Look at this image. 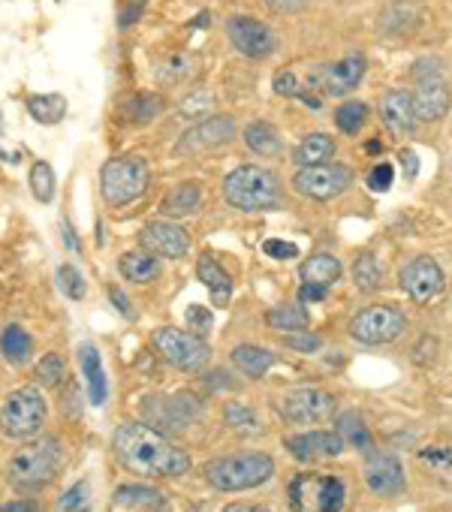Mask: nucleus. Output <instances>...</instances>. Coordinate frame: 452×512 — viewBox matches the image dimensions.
<instances>
[{"label": "nucleus", "instance_id": "nucleus-1", "mask_svg": "<svg viewBox=\"0 0 452 512\" xmlns=\"http://www.w3.org/2000/svg\"><path fill=\"white\" fill-rule=\"evenodd\" d=\"M112 449L121 467L148 479L184 476L190 470V455L148 422H124L112 437Z\"/></svg>", "mask_w": 452, "mask_h": 512}, {"label": "nucleus", "instance_id": "nucleus-2", "mask_svg": "<svg viewBox=\"0 0 452 512\" xmlns=\"http://www.w3.org/2000/svg\"><path fill=\"white\" fill-rule=\"evenodd\" d=\"M61 461H64V449H61V440L58 437H40V440H31L28 446H22L10 464H7V482L19 491H40L46 488L58 470H61Z\"/></svg>", "mask_w": 452, "mask_h": 512}, {"label": "nucleus", "instance_id": "nucleus-3", "mask_svg": "<svg viewBox=\"0 0 452 512\" xmlns=\"http://www.w3.org/2000/svg\"><path fill=\"white\" fill-rule=\"evenodd\" d=\"M223 196L239 211H275L284 202V190L275 172L263 166H236L223 181Z\"/></svg>", "mask_w": 452, "mask_h": 512}, {"label": "nucleus", "instance_id": "nucleus-4", "mask_svg": "<svg viewBox=\"0 0 452 512\" xmlns=\"http://www.w3.org/2000/svg\"><path fill=\"white\" fill-rule=\"evenodd\" d=\"M275 476V458L269 452L223 455L205 464V479L217 491H251Z\"/></svg>", "mask_w": 452, "mask_h": 512}, {"label": "nucleus", "instance_id": "nucleus-5", "mask_svg": "<svg viewBox=\"0 0 452 512\" xmlns=\"http://www.w3.org/2000/svg\"><path fill=\"white\" fill-rule=\"evenodd\" d=\"M148 178V163L142 157H112L100 169V196L109 208H124L145 193Z\"/></svg>", "mask_w": 452, "mask_h": 512}, {"label": "nucleus", "instance_id": "nucleus-6", "mask_svg": "<svg viewBox=\"0 0 452 512\" xmlns=\"http://www.w3.org/2000/svg\"><path fill=\"white\" fill-rule=\"evenodd\" d=\"M287 494L293 512H341L347 503V485L332 473H299Z\"/></svg>", "mask_w": 452, "mask_h": 512}, {"label": "nucleus", "instance_id": "nucleus-7", "mask_svg": "<svg viewBox=\"0 0 452 512\" xmlns=\"http://www.w3.org/2000/svg\"><path fill=\"white\" fill-rule=\"evenodd\" d=\"M46 425V398L37 386H22L7 395L0 410V428L13 440H31Z\"/></svg>", "mask_w": 452, "mask_h": 512}, {"label": "nucleus", "instance_id": "nucleus-8", "mask_svg": "<svg viewBox=\"0 0 452 512\" xmlns=\"http://www.w3.org/2000/svg\"><path fill=\"white\" fill-rule=\"evenodd\" d=\"M151 344H154L160 359H166L172 368L187 371V374L202 371L205 362L211 359V347L205 344V338H199L193 332H184V329H172V326L154 329Z\"/></svg>", "mask_w": 452, "mask_h": 512}, {"label": "nucleus", "instance_id": "nucleus-9", "mask_svg": "<svg viewBox=\"0 0 452 512\" xmlns=\"http://www.w3.org/2000/svg\"><path fill=\"white\" fill-rule=\"evenodd\" d=\"M404 329H407V317L395 305H368L350 320V335L368 347L392 344L404 335Z\"/></svg>", "mask_w": 452, "mask_h": 512}, {"label": "nucleus", "instance_id": "nucleus-10", "mask_svg": "<svg viewBox=\"0 0 452 512\" xmlns=\"http://www.w3.org/2000/svg\"><path fill=\"white\" fill-rule=\"evenodd\" d=\"M335 407H338L335 395L326 392V389H317V386L290 389L278 401L281 416L287 422H293V425H317V422H326V419H332Z\"/></svg>", "mask_w": 452, "mask_h": 512}, {"label": "nucleus", "instance_id": "nucleus-11", "mask_svg": "<svg viewBox=\"0 0 452 512\" xmlns=\"http://www.w3.org/2000/svg\"><path fill=\"white\" fill-rule=\"evenodd\" d=\"M350 184H353V172H350L344 163L302 166V169L293 175L296 193H302L305 199H314V202H329V199L341 196Z\"/></svg>", "mask_w": 452, "mask_h": 512}, {"label": "nucleus", "instance_id": "nucleus-12", "mask_svg": "<svg viewBox=\"0 0 452 512\" xmlns=\"http://www.w3.org/2000/svg\"><path fill=\"white\" fill-rule=\"evenodd\" d=\"M398 281H401V290L419 305L437 299L446 287L443 269L437 266V260H431V256H413V260L401 269Z\"/></svg>", "mask_w": 452, "mask_h": 512}, {"label": "nucleus", "instance_id": "nucleus-13", "mask_svg": "<svg viewBox=\"0 0 452 512\" xmlns=\"http://www.w3.org/2000/svg\"><path fill=\"white\" fill-rule=\"evenodd\" d=\"M236 121L230 115H211L199 124H193L190 130H184V136L178 139L175 151L178 154H202L211 148H220L226 142L236 139Z\"/></svg>", "mask_w": 452, "mask_h": 512}, {"label": "nucleus", "instance_id": "nucleus-14", "mask_svg": "<svg viewBox=\"0 0 452 512\" xmlns=\"http://www.w3.org/2000/svg\"><path fill=\"white\" fill-rule=\"evenodd\" d=\"M226 37H230V43L245 58H254V61H263L275 52V34L269 31V25L251 16H233L226 22Z\"/></svg>", "mask_w": 452, "mask_h": 512}, {"label": "nucleus", "instance_id": "nucleus-15", "mask_svg": "<svg viewBox=\"0 0 452 512\" xmlns=\"http://www.w3.org/2000/svg\"><path fill=\"white\" fill-rule=\"evenodd\" d=\"M284 449L296 458V461H326V458H338L347 443L338 431H302V434H290L284 437Z\"/></svg>", "mask_w": 452, "mask_h": 512}, {"label": "nucleus", "instance_id": "nucleus-16", "mask_svg": "<svg viewBox=\"0 0 452 512\" xmlns=\"http://www.w3.org/2000/svg\"><path fill=\"white\" fill-rule=\"evenodd\" d=\"M365 482L380 497H395L407 488L404 467L389 452H368L365 455Z\"/></svg>", "mask_w": 452, "mask_h": 512}, {"label": "nucleus", "instance_id": "nucleus-17", "mask_svg": "<svg viewBox=\"0 0 452 512\" xmlns=\"http://www.w3.org/2000/svg\"><path fill=\"white\" fill-rule=\"evenodd\" d=\"M139 241H142V247L148 253L163 256V260H178V256H184L187 247H190V235L178 223H172V220H154V223H148L142 229Z\"/></svg>", "mask_w": 452, "mask_h": 512}, {"label": "nucleus", "instance_id": "nucleus-18", "mask_svg": "<svg viewBox=\"0 0 452 512\" xmlns=\"http://www.w3.org/2000/svg\"><path fill=\"white\" fill-rule=\"evenodd\" d=\"M362 76H365V58L347 55V58L332 61L320 70V88L329 97H347L350 91H356Z\"/></svg>", "mask_w": 452, "mask_h": 512}, {"label": "nucleus", "instance_id": "nucleus-19", "mask_svg": "<svg viewBox=\"0 0 452 512\" xmlns=\"http://www.w3.org/2000/svg\"><path fill=\"white\" fill-rule=\"evenodd\" d=\"M413 109L419 121H440L449 112V88L437 73L419 79V88L413 94Z\"/></svg>", "mask_w": 452, "mask_h": 512}, {"label": "nucleus", "instance_id": "nucleus-20", "mask_svg": "<svg viewBox=\"0 0 452 512\" xmlns=\"http://www.w3.org/2000/svg\"><path fill=\"white\" fill-rule=\"evenodd\" d=\"M380 118L389 127V133H395V136H410L416 121H419L416 109H413V97L407 91H398V88L380 100Z\"/></svg>", "mask_w": 452, "mask_h": 512}, {"label": "nucleus", "instance_id": "nucleus-21", "mask_svg": "<svg viewBox=\"0 0 452 512\" xmlns=\"http://www.w3.org/2000/svg\"><path fill=\"white\" fill-rule=\"evenodd\" d=\"M157 401H160V410L145 404V419L148 422H154L163 431H181V428L190 425V416L196 413V398L178 395V398H157Z\"/></svg>", "mask_w": 452, "mask_h": 512}, {"label": "nucleus", "instance_id": "nucleus-22", "mask_svg": "<svg viewBox=\"0 0 452 512\" xmlns=\"http://www.w3.org/2000/svg\"><path fill=\"white\" fill-rule=\"evenodd\" d=\"M196 275H199V281L208 287V293H211V299H214V305L217 308H226L230 305V296H233V278H230V272H226L211 253H202L199 256V263H196Z\"/></svg>", "mask_w": 452, "mask_h": 512}, {"label": "nucleus", "instance_id": "nucleus-23", "mask_svg": "<svg viewBox=\"0 0 452 512\" xmlns=\"http://www.w3.org/2000/svg\"><path fill=\"white\" fill-rule=\"evenodd\" d=\"M79 362H82V371H85V383H88V401L94 407H103L106 395H109V383H106L103 362H100V350L94 344H82L79 347Z\"/></svg>", "mask_w": 452, "mask_h": 512}, {"label": "nucleus", "instance_id": "nucleus-24", "mask_svg": "<svg viewBox=\"0 0 452 512\" xmlns=\"http://www.w3.org/2000/svg\"><path fill=\"white\" fill-rule=\"evenodd\" d=\"M115 503L130 512H166V494L148 485H121L115 491Z\"/></svg>", "mask_w": 452, "mask_h": 512}, {"label": "nucleus", "instance_id": "nucleus-25", "mask_svg": "<svg viewBox=\"0 0 452 512\" xmlns=\"http://www.w3.org/2000/svg\"><path fill=\"white\" fill-rule=\"evenodd\" d=\"M335 151H338V145H335V139H332V136H326V133H311V136H305V139L296 145V151H293V163H296L299 169H302V166L332 163Z\"/></svg>", "mask_w": 452, "mask_h": 512}, {"label": "nucleus", "instance_id": "nucleus-26", "mask_svg": "<svg viewBox=\"0 0 452 512\" xmlns=\"http://www.w3.org/2000/svg\"><path fill=\"white\" fill-rule=\"evenodd\" d=\"M233 365H236V371H242L245 377L260 380V377H266V374L272 371V365H275V353H272V350H266V347L242 344V347H236V350H233Z\"/></svg>", "mask_w": 452, "mask_h": 512}, {"label": "nucleus", "instance_id": "nucleus-27", "mask_svg": "<svg viewBox=\"0 0 452 512\" xmlns=\"http://www.w3.org/2000/svg\"><path fill=\"white\" fill-rule=\"evenodd\" d=\"M341 272H344L341 260H338V256H332V253H314V256H308V260L302 263V269H299L305 284H320V287H332L341 278Z\"/></svg>", "mask_w": 452, "mask_h": 512}, {"label": "nucleus", "instance_id": "nucleus-28", "mask_svg": "<svg viewBox=\"0 0 452 512\" xmlns=\"http://www.w3.org/2000/svg\"><path fill=\"white\" fill-rule=\"evenodd\" d=\"M266 323L272 332L293 335V332H305L311 326V317H308V308L302 302H296V305H275L266 314Z\"/></svg>", "mask_w": 452, "mask_h": 512}, {"label": "nucleus", "instance_id": "nucleus-29", "mask_svg": "<svg viewBox=\"0 0 452 512\" xmlns=\"http://www.w3.org/2000/svg\"><path fill=\"white\" fill-rule=\"evenodd\" d=\"M199 205H202L199 184L196 181H184V184L172 187L169 196L163 199V214H169V217H187V214L199 211Z\"/></svg>", "mask_w": 452, "mask_h": 512}, {"label": "nucleus", "instance_id": "nucleus-30", "mask_svg": "<svg viewBox=\"0 0 452 512\" xmlns=\"http://www.w3.org/2000/svg\"><path fill=\"white\" fill-rule=\"evenodd\" d=\"M31 353H34L31 335H28L19 323L7 326L4 335H0V356H4L10 365H25V362L31 359Z\"/></svg>", "mask_w": 452, "mask_h": 512}, {"label": "nucleus", "instance_id": "nucleus-31", "mask_svg": "<svg viewBox=\"0 0 452 512\" xmlns=\"http://www.w3.org/2000/svg\"><path fill=\"white\" fill-rule=\"evenodd\" d=\"M118 269H121V275H124L127 281H133V284H148V281H154V278L160 275L157 256H151L148 250H145V253H139V250L124 253V256H121V263H118Z\"/></svg>", "mask_w": 452, "mask_h": 512}, {"label": "nucleus", "instance_id": "nucleus-32", "mask_svg": "<svg viewBox=\"0 0 452 512\" xmlns=\"http://www.w3.org/2000/svg\"><path fill=\"white\" fill-rule=\"evenodd\" d=\"M28 112L37 124H61L67 115V97L64 94H34L28 97Z\"/></svg>", "mask_w": 452, "mask_h": 512}, {"label": "nucleus", "instance_id": "nucleus-33", "mask_svg": "<svg viewBox=\"0 0 452 512\" xmlns=\"http://www.w3.org/2000/svg\"><path fill=\"white\" fill-rule=\"evenodd\" d=\"M242 139H245V145H248L254 154H260V157H275V154L281 151V136H278V130H275L269 121H254V124H248Z\"/></svg>", "mask_w": 452, "mask_h": 512}, {"label": "nucleus", "instance_id": "nucleus-34", "mask_svg": "<svg viewBox=\"0 0 452 512\" xmlns=\"http://www.w3.org/2000/svg\"><path fill=\"white\" fill-rule=\"evenodd\" d=\"M341 437H344V443H350V446H356L359 452H374V437H371V431H368V425L362 422V416H356V413H341L338 416V428H335Z\"/></svg>", "mask_w": 452, "mask_h": 512}, {"label": "nucleus", "instance_id": "nucleus-35", "mask_svg": "<svg viewBox=\"0 0 452 512\" xmlns=\"http://www.w3.org/2000/svg\"><path fill=\"white\" fill-rule=\"evenodd\" d=\"M353 284L362 293H377L383 287V269L377 266L374 253H362L359 260L353 263Z\"/></svg>", "mask_w": 452, "mask_h": 512}, {"label": "nucleus", "instance_id": "nucleus-36", "mask_svg": "<svg viewBox=\"0 0 452 512\" xmlns=\"http://www.w3.org/2000/svg\"><path fill=\"white\" fill-rule=\"evenodd\" d=\"M223 422L230 425L233 431H239V434H260V419H257V413L248 407V404H242V401H230L223 407Z\"/></svg>", "mask_w": 452, "mask_h": 512}, {"label": "nucleus", "instance_id": "nucleus-37", "mask_svg": "<svg viewBox=\"0 0 452 512\" xmlns=\"http://www.w3.org/2000/svg\"><path fill=\"white\" fill-rule=\"evenodd\" d=\"M365 121H368V106H365V103L350 100V103H341V106L335 109V124H338V130L347 133V136H356V133L365 127Z\"/></svg>", "mask_w": 452, "mask_h": 512}, {"label": "nucleus", "instance_id": "nucleus-38", "mask_svg": "<svg viewBox=\"0 0 452 512\" xmlns=\"http://www.w3.org/2000/svg\"><path fill=\"white\" fill-rule=\"evenodd\" d=\"M160 109H163V100L154 97V94H136V97H130L127 106H124V112H127V118H130L133 124H148Z\"/></svg>", "mask_w": 452, "mask_h": 512}, {"label": "nucleus", "instance_id": "nucleus-39", "mask_svg": "<svg viewBox=\"0 0 452 512\" xmlns=\"http://www.w3.org/2000/svg\"><path fill=\"white\" fill-rule=\"evenodd\" d=\"M58 512H91V485L79 479L58 497Z\"/></svg>", "mask_w": 452, "mask_h": 512}, {"label": "nucleus", "instance_id": "nucleus-40", "mask_svg": "<svg viewBox=\"0 0 452 512\" xmlns=\"http://www.w3.org/2000/svg\"><path fill=\"white\" fill-rule=\"evenodd\" d=\"M31 193L40 202H52L55 199V172L46 160H37L31 166Z\"/></svg>", "mask_w": 452, "mask_h": 512}, {"label": "nucleus", "instance_id": "nucleus-41", "mask_svg": "<svg viewBox=\"0 0 452 512\" xmlns=\"http://www.w3.org/2000/svg\"><path fill=\"white\" fill-rule=\"evenodd\" d=\"M419 464H425L437 476H449L452 479V449H446V446H425V449H419Z\"/></svg>", "mask_w": 452, "mask_h": 512}, {"label": "nucleus", "instance_id": "nucleus-42", "mask_svg": "<svg viewBox=\"0 0 452 512\" xmlns=\"http://www.w3.org/2000/svg\"><path fill=\"white\" fill-rule=\"evenodd\" d=\"M64 377H67V368H64V359H61L58 353H49V356L40 359V365H37V380H40V386L52 389V386H58Z\"/></svg>", "mask_w": 452, "mask_h": 512}, {"label": "nucleus", "instance_id": "nucleus-43", "mask_svg": "<svg viewBox=\"0 0 452 512\" xmlns=\"http://www.w3.org/2000/svg\"><path fill=\"white\" fill-rule=\"evenodd\" d=\"M58 284H61V290L67 293V299H76V302H79V299L85 296V278L79 275L76 266H67V263H64V266L58 269Z\"/></svg>", "mask_w": 452, "mask_h": 512}, {"label": "nucleus", "instance_id": "nucleus-44", "mask_svg": "<svg viewBox=\"0 0 452 512\" xmlns=\"http://www.w3.org/2000/svg\"><path fill=\"white\" fill-rule=\"evenodd\" d=\"M184 317H187V332H193V335H199V338L211 335L214 320H211V311H208V308H202V305H190Z\"/></svg>", "mask_w": 452, "mask_h": 512}, {"label": "nucleus", "instance_id": "nucleus-45", "mask_svg": "<svg viewBox=\"0 0 452 512\" xmlns=\"http://www.w3.org/2000/svg\"><path fill=\"white\" fill-rule=\"evenodd\" d=\"M284 344H287L290 350H296V353H317V350L323 347V338L305 329V332H293V335H287V338H284Z\"/></svg>", "mask_w": 452, "mask_h": 512}, {"label": "nucleus", "instance_id": "nucleus-46", "mask_svg": "<svg viewBox=\"0 0 452 512\" xmlns=\"http://www.w3.org/2000/svg\"><path fill=\"white\" fill-rule=\"evenodd\" d=\"M263 253L266 256H272V260H296L299 256V247L293 244V241H281V238H269L266 244H263Z\"/></svg>", "mask_w": 452, "mask_h": 512}, {"label": "nucleus", "instance_id": "nucleus-47", "mask_svg": "<svg viewBox=\"0 0 452 512\" xmlns=\"http://www.w3.org/2000/svg\"><path fill=\"white\" fill-rule=\"evenodd\" d=\"M392 178H395L392 166H389V163H377V166L368 172V187L377 190V193H386V190L392 187Z\"/></svg>", "mask_w": 452, "mask_h": 512}, {"label": "nucleus", "instance_id": "nucleus-48", "mask_svg": "<svg viewBox=\"0 0 452 512\" xmlns=\"http://www.w3.org/2000/svg\"><path fill=\"white\" fill-rule=\"evenodd\" d=\"M275 94H281V97H299V94H302L293 70H281V73L275 76Z\"/></svg>", "mask_w": 452, "mask_h": 512}, {"label": "nucleus", "instance_id": "nucleus-49", "mask_svg": "<svg viewBox=\"0 0 452 512\" xmlns=\"http://www.w3.org/2000/svg\"><path fill=\"white\" fill-rule=\"evenodd\" d=\"M329 296V287H320V284H305L299 287V302L302 305H314V302H323Z\"/></svg>", "mask_w": 452, "mask_h": 512}, {"label": "nucleus", "instance_id": "nucleus-50", "mask_svg": "<svg viewBox=\"0 0 452 512\" xmlns=\"http://www.w3.org/2000/svg\"><path fill=\"white\" fill-rule=\"evenodd\" d=\"M139 16H142V4H139V0H133V4H127V7L121 10L118 28H130L133 22H139Z\"/></svg>", "mask_w": 452, "mask_h": 512}, {"label": "nucleus", "instance_id": "nucleus-51", "mask_svg": "<svg viewBox=\"0 0 452 512\" xmlns=\"http://www.w3.org/2000/svg\"><path fill=\"white\" fill-rule=\"evenodd\" d=\"M0 512H43V506L37 500H13L0 506Z\"/></svg>", "mask_w": 452, "mask_h": 512}, {"label": "nucleus", "instance_id": "nucleus-52", "mask_svg": "<svg viewBox=\"0 0 452 512\" xmlns=\"http://www.w3.org/2000/svg\"><path fill=\"white\" fill-rule=\"evenodd\" d=\"M398 160H401V169L407 172V178H416V172H419V160H416V154H413L410 148H401Z\"/></svg>", "mask_w": 452, "mask_h": 512}, {"label": "nucleus", "instance_id": "nucleus-53", "mask_svg": "<svg viewBox=\"0 0 452 512\" xmlns=\"http://www.w3.org/2000/svg\"><path fill=\"white\" fill-rule=\"evenodd\" d=\"M109 299H112V305L127 317V320H133V308H130V302H127V296L118 290V287H109Z\"/></svg>", "mask_w": 452, "mask_h": 512}, {"label": "nucleus", "instance_id": "nucleus-54", "mask_svg": "<svg viewBox=\"0 0 452 512\" xmlns=\"http://www.w3.org/2000/svg\"><path fill=\"white\" fill-rule=\"evenodd\" d=\"M61 238H64V244H67L73 253H79V250H82V244H79V238H76V232H73V226H70L67 220L61 223Z\"/></svg>", "mask_w": 452, "mask_h": 512}, {"label": "nucleus", "instance_id": "nucleus-55", "mask_svg": "<svg viewBox=\"0 0 452 512\" xmlns=\"http://www.w3.org/2000/svg\"><path fill=\"white\" fill-rule=\"evenodd\" d=\"M220 512H272L260 503H230V506H223Z\"/></svg>", "mask_w": 452, "mask_h": 512}, {"label": "nucleus", "instance_id": "nucleus-56", "mask_svg": "<svg viewBox=\"0 0 452 512\" xmlns=\"http://www.w3.org/2000/svg\"><path fill=\"white\" fill-rule=\"evenodd\" d=\"M365 151H368V154H383V142H368Z\"/></svg>", "mask_w": 452, "mask_h": 512}, {"label": "nucleus", "instance_id": "nucleus-57", "mask_svg": "<svg viewBox=\"0 0 452 512\" xmlns=\"http://www.w3.org/2000/svg\"><path fill=\"white\" fill-rule=\"evenodd\" d=\"M0 130H4V115H0Z\"/></svg>", "mask_w": 452, "mask_h": 512}, {"label": "nucleus", "instance_id": "nucleus-58", "mask_svg": "<svg viewBox=\"0 0 452 512\" xmlns=\"http://www.w3.org/2000/svg\"><path fill=\"white\" fill-rule=\"evenodd\" d=\"M0 157H4V151H0Z\"/></svg>", "mask_w": 452, "mask_h": 512}]
</instances>
